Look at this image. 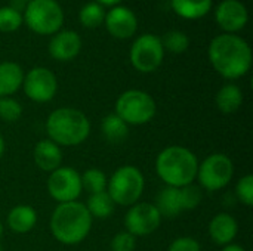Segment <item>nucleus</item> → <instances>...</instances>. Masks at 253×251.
Wrapping results in <instances>:
<instances>
[{
    "label": "nucleus",
    "mask_w": 253,
    "mask_h": 251,
    "mask_svg": "<svg viewBox=\"0 0 253 251\" xmlns=\"http://www.w3.org/2000/svg\"><path fill=\"white\" fill-rule=\"evenodd\" d=\"M22 89L24 93L31 101L44 104L55 96L58 90V81L50 70L43 67H36L24 75Z\"/></svg>",
    "instance_id": "obj_11"
},
{
    "label": "nucleus",
    "mask_w": 253,
    "mask_h": 251,
    "mask_svg": "<svg viewBox=\"0 0 253 251\" xmlns=\"http://www.w3.org/2000/svg\"><path fill=\"white\" fill-rule=\"evenodd\" d=\"M80 178H82V188L87 191L90 195L107 191L108 179L104 172L98 169H89Z\"/></svg>",
    "instance_id": "obj_25"
},
{
    "label": "nucleus",
    "mask_w": 253,
    "mask_h": 251,
    "mask_svg": "<svg viewBox=\"0 0 253 251\" xmlns=\"http://www.w3.org/2000/svg\"><path fill=\"white\" fill-rule=\"evenodd\" d=\"M82 49V38L76 31L64 30L55 33L49 43V55L61 62L74 59Z\"/></svg>",
    "instance_id": "obj_15"
},
{
    "label": "nucleus",
    "mask_w": 253,
    "mask_h": 251,
    "mask_svg": "<svg viewBox=\"0 0 253 251\" xmlns=\"http://www.w3.org/2000/svg\"><path fill=\"white\" fill-rule=\"evenodd\" d=\"M37 223V213L30 206H16L7 215V226L16 234L30 232Z\"/></svg>",
    "instance_id": "obj_19"
},
{
    "label": "nucleus",
    "mask_w": 253,
    "mask_h": 251,
    "mask_svg": "<svg viewBox=\"0 0 253 251\" xmlns=\"http://www.w3.org/2000/svg\"><path fill=\"white\" fill-rule=\"evenodd\" d=\"M237 232H239L237 220L228 213L216 215L209 223V235L212 241L222 247L231 244L233 240L237 237Z\"/></svg>",
    "instance_id": "obj_17"
},
{
    "label": "nucleus",
    "mask_w": 253,
    "mask_h": 251,
    "mask_svg": "<svg viewBox=\"0 0 253 251\" xmlns=\"http://www.w3.org/2000/svg\"><path fill=\"white\" fill-rule=\"evenodd\" d=\"M145 188V179L135 166L119 167L107 185V192L114 204L133 206L141 198Z\"/></svg>",
    "instance_id": "obj_5"
},
{
    "label": "nucleus",
    "mask_w": 253,
    "mask_h": 251,
    "mask_svg": "<svg viewBox=\"0 0 253 251\" xmlns=\"http://www.w3.org/2000/svg\"><path fill=\"white\" fill-rule=\"evenodd\" d=\"M215 102L221 112L233 114L243 104V92L237 84H225L216 93Z\"/></svg>",
    "instance_id": "obj_22"
},
{
    "label": "nucleus",
    "mask_w": 253,
    "mask_h": 251,
    "mask_svg": "<svg viewBox=\"0 0 253 251\" xmlns=\"http://www.w3.org/2000/svg\"><path fill=\"white\" fill-rule=\"evenodd\" d=\"M179 195H181L182 212H188V210L196 209L202 203V198H203L202 188L194 185V183H190V185L179 188Z\"/></svg>",
    "instance_id": "obj_28"
},
{
    "label": "nucleus",
    "mask_w": 253,
    "mask_h": 251,
    "mask_svg": "<svg viewBox=\"0 0 253 251\" xmlns=\"http://www.w3.org/2000/svg\"><path fill=\"white\" fill-rule=\"evenodd\" d=\"M209 59L224 78L236 80L252 67V50L248 41L236 34H219L209 44Z\"/></svg>",
    "instance_id": "obj_1"
},
{
    "label": "nucleus",
    "mask_w": 253,
    "mask_h": 251,
    "mask_svg": "<svg viewBox=\"0 0 253 251\" xmlns=\"http://www.w3.org/2000/svg\"><path fill=\"white\" fill-rule=\"evenodd\" d=\"M215 18L218 25L227 31V34H233L240 31L248 24V9L239 0H224L219 3L215 12Z\"/></svg>",
    "instance_id": "obj_13"
},
{
    "label": "nucleus",
    "mask_w": 253,
    "mask_h": 251,
    "mask_svg": "<svg viewBox=\"0 0 253 251\" xmlns=\"http://www.w3.org/2000/svg\"><path fill=\"white\" fill-rule=\"evenodd\" d=\"M104 22L108 33L116 38H129L136 33L138 28L136 15L125 6H114L105 15Z\"/></svg>",
    "instance_id": "obj_14"
},
{
    "label": "nucleus",
    "mask_w": 253,
    "mask_h": 251,
    "mask_svg": "<svg viewBox=\"0 0 253 251\" xmlns=\"http://www.w3.org/2000/svg\"><path fill=\"white\" fill-rule=\"evenodd\" d=\"M92 229V216L83 203H61L52 213L50 232L56 241L76 246L87 238Z\"/></svg>",
    "instance_id": "obj_2"
},
{
    "label": "nucleus",
    "mask_w": 253,
    "mask_h": 251,
    "mask_svg": "<svg viewBox=\"0 0 253 251\" xmlns=\"http://www.w3.org/2000/svg\"><path fill=\"white\" fill-rule=\"evenodd\" d=\"M24 71L15 62L0 64V98H9L22 87Z\"/></svg>",
    "instance_id": "obj_18"
},
{
    "label": "nucleus",
    "mask_w": 253,
    "mask_h": 251,
    "mask_svg": "<svg viewBox=\"0 0 253 251\" xmlns=\"http://www.w3.org/2000/svg\"><path fill=\"white\" fill-rule=\"evenodd\" d=\"M0 251H3V249H1V246H0Z\"/></svg>",
    "instance_id": "obj_39"
},
{
    "label": "nucleus",
    "mask_w": 253,
    "mask_h": 251,
    "mask_svg": "<svg viewBox=\"0 0 253 251\" xmlns=\"http://www.w3.org/2000/svg\"><path fill=\"white\" fill-rule=\"evenodd\" d=\"M82 191V178L79 172L71 167L61 166L59 169L53 170L47 179V192L59 204L76 201Z\"/></svg>",
    "instance_id": "obj_10"
},
{
    "label": "nucleus",
    "mask_w": 253,
    "mask_h": 251,
    "mask_svg": "<svg viewBox=\"0 0 253 251\" xmlns=\"http://www.w3.org/2000/svg\"><path fill=\"white\" fill-rule=\"evenodd\" d=\"M22 115V107L12 98H0V118L6 123H15Z\"/></svg>",
    "instance_id": "obj_30"
},
{
    "label": "nucleus",
    "mask_w": 253,
    "mask_h": 251,
    "mask_svg": "<svg viewBox=\"0 0 253 251\" xmlns=\"http://www.w3.org/2000/svg\"><path fill=\"white\" fill-rule=\"evenodd\" d=\"M80 22L83 27L86 28H96L99 27L104 19H105V12L102 9V6L96 1L92 3H86L82 10H80Z\"/></svg>",
    "instance_id": "obj_26"
},
{
    "label": "nucleus",
    "mask_w": 253,
    "mask_h": 251,
    "mask_svg": "<svg viewBox=\"0 0 253 251\" xmlns=\"http://www.w3.org/2000/svg\"><path fill=\"white\" fill-rule=\"evenodd\" d=\"M101 129H102V135L105 141L113 145L123 143L129 136V126L116 112L104 117Z\"/></svg>",
    "instance_id": "obj_21"
},
{
    "label": "nucleus",
    "mask_w": 253,
    "mask_h": 251,
    "mask_svg": "<svg viewBox=\"0 0 253 251\" xmlns=\"http://www.w3.org/2000/svg\"><path fill=\"white\" fill-rule=\"evenodd\" d=\"M162 40V46L165 50H169L172 53H182L188 49L190 46V38L187 34H184L182 31L173 30L169 31L163 36Z\"/></svg>",
    "instance_id": "obj_27"
},
{
    "label": "nucleus",
    "mask_w": 253,
    "mask_h": 251,
    "mask_svg": "<svg viewBox=\"0 0 253 251\" xmlns=\"http://www.w3.org/2000/svg\"><path fill=\"white\" fill-rule=\"evenodd\" d=\"M199 161L188 148L172 145L165 148L156 160V172L166 186L182 188L194 182Z\"/></svg>",
    "instance_id": "obj_3"
},
{
    "label": "nucleus",
    "mask_w": 253,
    "mask_h": 251,
    "mask_svg": "<svg viewBox=\"0 0 253 251\" xmlns=\"http://www.w3.org/2000/svg\"><path fill=\"white\" fill-rule=\"evenodd\" d=\"M156 209L162 217H176L182 212L179 188L165 186L156 197Z\"/></svg>",
    "instance_id": "obj_20"
},
{
    "label": "nucleus",
    "mask_w": 253,
    "mask_h": 251,
    "mask_svg": "<svg viewBox=\"0 0 253 251\" xmlns=\"http://www.w3.org/2000/svg\"><path fill=\"white\" fill-rule=\"evenodd\" d=\"M162 223V216L154 204L136 203L130 206L125 216V226L133 237H145L153 234Z\"/></svg>",
    "instance_id": "obj_12"
},
{
    "label": "nucleus",
    "mask_w": 253,
    "mask_h": 251,
    "mask_svg": "<svg viewBox=\"0 0 253 251\" xmlns=\"http://www.w3.org/2000/svg\"><path fill=\"white\" fill-rule=\"evenodd\" d=\"M3 152H4V139H3V136L0 135V158H1V155H3Z\"/></svg>",
    "instance_id": "obj_37"
},
{
    "label": "nucleus",
    "mask_w": 253,
    "mask_h": 251,
    "mask_svg": "<svg viewBox=\"0 0 253 251\" xmlns=\"http://www.w3.org/2000/svg\"><path fill=\"white\" fill-rule=\"evenodd\" d=\"M236 197L237 200L248 206L252 207L253 206V176L252 175H246L243 176L237 185H236Z\"/></svg>",
    "instance_id": "obj_31"
},
{
    "label": "nucleus",
    "mask_w": 253,
    "mask_h": 251,
    "mask_svg": "<svg viewBox=\"0 0 253 251\" xmlns=\"http://www.w3.org/2000/svg\"><path fill=\"white\" fill-rule=\"evenodd\" d=\"M234 164L225 154H211L205 158L197 169V179L200 188L206 191H219L224 189L233 179Z\"/></svg>",
    "instance_id": "obj_8"
},
{
    "label": "nucleus",
    "mask_w": 253,
    "mask_h": 251,
    "mask_svg": "<svg viewBox=\"0 0 253 251\" xmlns=\"http://www.w3.org/2000/svg\"><path fill=\"white\" fill-rule=\"evenodd\" d=\"M170 4L179 16L185 19H199L211 10L212 0H170Z\"/></svg>",
    "instance_id": "obj_23"
},
{
    "label": "nucleus",
    "mask_w": 253,
    "mask_h": 251,
    "mask_svg": "<svg viewBox=\"0 0 253 251\" xmlns=\"http://www.w3.org/2000/svg\"><path fill=\"white\" fill-rule=\"evenodd\" d=\"M221 251H246L242 246H239V244H227V246H224L222 247V250Z\"/></svg>",
    "instance_id": "obj_35"
},
{
    "label": "nucleus",
    "mask_w": 253,
    "mask_h": 251,
    "mask_svg": "<svg viewBox=\"0 0 253 251\" xmlns=\"http://www.w3.org/2000/svg\"><path fill=\"white\" fill-rule=\"evenodd\" d=\"M1 235H3V225H1V222H0V240H1Z\"/></svg>",
    "instance_id": "obj_38"
},
{
    "label": "nucleus",
    "mask_w": 253,
    "mask_h": 251,
    "mask_svg": "<svg viewBox=\"0 0 253 251\" xmlns=\"http://www.w3.org/2000/svg\"><path fill=\"white\" fill-rule=\"evenodd\" d=\"M135 246H136V237H133L132 234L125 231V232H119L114 235V238L111 240V244H110V250L133 251Z\"/></svg>",
    "instance_id": "obj_32"
},
{
    "label": "nucleus",
    "mask_w": 253,
    "mask_h": 251,
    "mask_svg": "<svg viewBox=\"0 0 253 251\" xmlns=\"http://www.w3.org/2000/svg\"><path fill=\"white\" fill-rule=\"evenodd\" d=\"M34 163L40 170L49 173L59 169L62 166L61 146H58L50 139L39 141L34 146Z\"/></svg>",
    "instance_id": "obj_16"
},
{
    "label": "nucleus",
    "mask_w": 253,
    "mask_h": 251,
    "mask_svg": "<svg viewBox=\"0 0 253 251\" xmlns=\"http://www.w3.org/2000/svg\"><path fill=\"white\" fill-rule=\"evenodd\" d=\"M157 111L156 101L142 90H126L116 101V114L129 126H141L150 123Z\"/></svg>",
    "instance_id": "obj_6"
},
{
    "label": "nucleus",
    "mask_w": 253,
    "mask_h": 251,
    "mask_svg": "<svg viewBox=\"0 0 253 251\" xmlns=\"http://www.w3.org/2000/svg\"><path fill=\"white\" fill-rule=\"evenodd\" d=\"M87 212L90 213L92 219L98 217V219H107L113 212H114V203L110 198L108 192H99V194H92L87 200V204H84Z\"/></svg>",
    "instance_id": "obj_24"
},
{
    "label": "nucleus",
    "mask_w": 253,
    "mask_h": 251,
    "mask_svg": "<svg viewBox=\"0 0 253 251\" xmlns=\"http://www.w3.org/2000/svg\"><path fill=\"white\" fill-rule=\"evenodd\" d=\"M22 24V15L10 6L0 7V31L12 33L16 31Z\"/></svg>",
    "instance_id": "obj_29"
},
{
    "label": "nucleus",
    "mask_w": 253,
    "mask_h": 251,
    "mask_svg": "<svg viewBox=\"0 0 253 251\" xmlns=\"http://www.w3.org/2000/svg\"><path fill=\"white\" fill-rule=\"evenodd\" d=\"M168 251H202V247L199 241H196L191 237H181L176 238L170 246Z\"/></svg>",
    "instance_id": "obj_33"
},
{
    "label": "nucleus",
    "mask_w": 253,
    "mask_h": 251,
    "mask_svg": "<svg viewBox=\"0 0 253 251\" xmlns=\"http://www.w3.org/2000/svg\"><path fill=\"white\" fill-rule=\"evenodd\" d=\"M25 1H31V0H25Z\"/></svg>",
    "instance_id": "obj_40"
},
{
    "label": "nucleus",
    "mask_w": 253,
    "mask_h": 251,
    "mask_svg": "<svg viewBox=\"0 0 253 251\" xmlns=\"http://www.w3.org/2000/svg\"><path fill=\"white\" fill-rule=\"evenodd\" d=\"M165 56V49L162 40L154 34H144L135 40L130 47V64L139 72H153L156 71Z\"/></svg>",
    "instance_id": "obj_9"
},
{
    "label": "nucleus",
    "mask_w": 253,
    "mask_h": 251,
    "mask_svg": "<svg viewBox=\"0 0 253 251\" xmlns=\"http://www.w3.org/2000/svg\"><path fill=\"white\" fill-rule=\"evenodd\" d=\"M122 0H96V3H99L101 6H116L117 3H120Z\"/></svg>",
    "instance_id": "obj_36"
},
{
    "label": "nucleus",
    "mask_w": 253,
    "mask_h": 251,
    "mask_svg": "<svg viewBox=\"0 0 253 251\" xmlns=\"http://www.w3.org/2000/svg\"><path fill=\"white\" fill-rule=\"evenodd\" d=\"M22 21L36 34L50 36L61 30L64 12L55 0H31L25 6Z\"/></svg>",
    "instance_id": "obj_7"
},
{
    "label": "nucleus",
    "mask_w": 253,
    "mask_h": 251,
    "mask_svg": "<svg viewBox=\"0 0 253 251\" xmlns=\"http://www.w3.org/2000/svg\"><path fill=\"white\" fill-rule=\"evenodd\" d=\"M25 6H27V1H25V0H12V1H10V7L15 9V10L19 12V13H21L22 9L25 10Z\"/></svg>",
    "instance_id": "obj_34"
},
{
    "label": "nucleus",
    "mask_w": 253,
    "mask_h": 251,
    "mask_svg": "<svg viewBox=\"0 0 253 251\" xmlns=\"http://www.w3.org/2000/svg\"><path fill=\"white\" fill-rule=\"evenodd\" d=\"M46 133L58 146H76L87 139L90 121L76 108H58L46 120Z\"/></svg>",
    "instance_id": "obj_4"
}]
</instances>
